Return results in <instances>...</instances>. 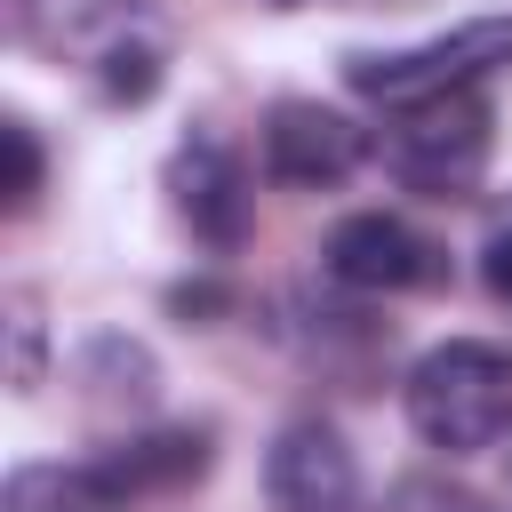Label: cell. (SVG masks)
Instances as JSON below:
<instances>
[{
  "mask_svg": "<svg viewBox=\"0 0 512 512\" xmlns=\"http://www.w3.org/2000/svg\"><path fill=\"white\" fill-rule=\"evenodd\" d=\"M408 424L440 456H480L512 432V360L480 336H448L408 368Z\"/></svg>",
  "mask_w": 512,
  "mask_h": 512,
  "instance_id": "obj_1",
  "label": "cell"
},
{
  "mask_svg": "<svg viewBox=\"0 0 512 512\" xmlns=\"http://www.w3.org/2000/svg\"><path fill=\"white\" fill-rule=\"evenodd\" d=\"M488 152H496V104L472 88H448V96H416V104H392V128H384V168L424 192V200H472L480 176H488Z\"/></svg>",
  "mask_w": 512,
  "mask_h": 512,
  "instance_id": "obj_2",
  "label": "cell"
},
{
  "mask_svg": "<svg viewBox=\"0 0 512 512\" xmlns=\"http://www.w3.org/2000/svg\"><path fill=\"white\" fill-rule=\"evenodd\" d=\"M496 64H512V16H472V24L416 40V48H392V56H344V80H352V96L392 112V104H416V96L472 88Z\"/></svg>",
  "mask_w": 512,
  "mask_h": 512,
  "instance_id": "obj_3",
  "label": "cell"
},
{
  "mask_svg": "<svg viewBox=\"0 0 512 512\" xmlns=\"http://www.w3.org/2000/svg\"><path fill=\"white\" fill-rule=\"evenodd\" d=\"M368 160V128L320 96H280L264 112V176L296 192H328Z\"/></svg>",
  "mask_w": 512,
  "mask_h": 512,
  "instance_id": "obj_4",
  "label": "cell"
},
{
  "mask_svg": "<svg viewBox=\"0 0 512 512\" xmlns=\"http://www.w3.org/2000/svg\"><path fill=\"white\" fill-rule=\"evenodd\" d=\"M320 264L344 280V288H368V296H400V288H440L448 280V256L408 224V216H384V208H360L328 232Z\"/></svg>",
  "mask_w": 512,
  "mask_h": 512,
  "instance_id": "obj_5",
  "label": "cell"
},
{
  "mask_svg": "<svg viewBox=\"0 0 512 512\" xmlns=\"http://www.w3.org/2000/svg\"><path fill=\"white\" fill-rule=\"evenodd\" d=\"M264 496L272 512H360V456L336 424L296 416L264 456Z\"/></svg>",
  "mask_w": 512,
  "mask_h": 512,
  "instance_id": "obj_6",
  "label": "cell"
},
{
  "mask_svg": "<svg viewBox=\"0 0 512 512\" xmlns=\"http://www.w3.org/2000/svg\"><path fill=\"white\" fill-rule=\"evenodd\" d=\"M168 200H176V216L192 224V240H208L216 256H232V248L248 240L256 192H248L240 152H224L216 136H192V144L168 160Z\"/></svg>",
  "mask_w": 512,
  "mask_h": 512,
  "instance_id": "obj_7",
  "label": "cell"
},
{
  "mask_svg": "<svg viewBox=\"0 0 512 512\" xmlns=\"http://www.w3.org/2000/svg\"><path fill=\"white\" fill-rule=\"evenodd\" d=\"M16 16L40 56H104L136 24V0H16Z\"/></svg>",
  "mask_w": 512,
  "mask_h": 512,
  "instance_id": "obj_8",
  "label": "cell"
},
{
  "mask_svg": "<svg viewBox=\"0 0 512 512\" xmlns=\"http://www.w3.org/2000/svg\"><path fill=\"white\" fill-rule=\"evenodd\" d=\"M128 504L136 496H160V488H192L208 472V432H144V440H120L104 464H96Z\"/></svg>",
  "mask_w": 512,
  "mask_h": 512,
  "instance_id": "obj_9",
  "label": "cell"
},
{
  "mask_svg": "<svg viewBox=\"0 0 512 512\" xmlns=\"http://www.w3.org/2000/svg\"><path fill=\"white\" fill-rule=\"evenodd\" d=\"M0 512H128V496L96 464H16Z\"/></svg>",
  "mask_w": 512,
  "mask_h": 512,
  "instance_id": "obj_10",
  "label": "cell"
},
{
  "mask_svg": "<svg viewBox=\"0 0 512 512\" xmlns=\"http://www.w3.org/2000/svg\"><path fill=\"white\" fill-rule=\"evenodd\" d=\"M152 88H160V48L120 32V40L104 48V96H128V104H144Z\"/></svg>",
  "mask_w": 512,
  "mask_h": 512,
  "instance_id": "obj_11",
  "label": "cell"
},
{
  "mask_svg": "<svg viewBox=\"0 0 512 512\" xmlns=\"http://www.w3.org/2000/svg\"><path fill=\"white\" fill-rule=\"evenodd\" d=\"M0 144H8V216H24V208L40 200V176H48V160H40V136H32V120H0Z\"/></svg>",
  "mask_w": 512,
  "mask_h": 512,
  "instance_id": "obj_12",
  "label": "cell"
},
{
  "mask_svg": "<svg viewBox=\"0 0 512 512\" xmlns=\"http://www.w3.org/2000/svg\"><path fill=\"white\" fill-rule=\"evenodd\" d=\"M392 512H496V504L456 488L448 472H408V480H392Z\"/></svg>",
  "mask_w": 512,
  "mask_h": 512,
  "instance_id": "obj_13",
  "label": "cell"
},
{
  "mask_svg": "<svg viewBox=\"0 0 512 512\" xmlns=\"http://www.w3.org/2000/svg\"><path fill=\"white\" fill-rule=\"evenodd\" d=\"M8 336H16V368H8V384L32 392V384H40V304H32L24 288L8 296Z\"/></svg>",
  "mask_w": 512,
  "mask_h": 512,
  "instance_id": "obj_14",
  "label": "cell"
},
{
  "mask_svg": "<svg viewBox=\"0 0 512 512\" xmlns=\"http://www.w3.org/2000/svg\"><path fill=\"white\" fill-rule=\"evenodd\" d=\"M480 280H488L496 296H512V200L496 208V224H488V240H480Z\"/></svg>",
  "mask_w": 512,
  "mask_h": 512,
  "instance_id": "obj_15",
  "label": "cell"
}]
</instances>
